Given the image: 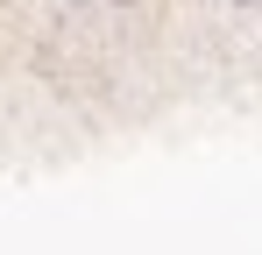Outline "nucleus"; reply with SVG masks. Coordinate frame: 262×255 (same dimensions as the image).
<instances>
[{"mask_svg":"<svg viewBox=\"0 0 262 255\" xmlns=\"http://www.w3.org/2000/svg\"><path fill=\"white\" fill-rule=\"evenodd\" d=\"M114 7H142V0H114Z\"/></svg>","mask_w":262,"mask_h":255,"instance_id":"nucleus-1","label":"nucleus"},{"mask_svg":"<svg viewBox=\"0 0 262 255\" xmlns=\"http://www.w3.org/2000/svg\"><path fill=\"white\" fill-rule=\"evenodd\" d=\"M234 7H255V0H234Z\"/></svg>","mask_w":262,"mask_h":255,"instance_id":"nucleus-2","label":"nucleus"}]
</instances>
